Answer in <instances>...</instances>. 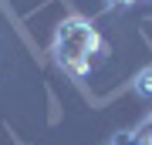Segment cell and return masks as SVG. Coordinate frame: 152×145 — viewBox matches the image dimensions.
<instances>
[{
    "instance_id": "obj_2",
    "label": "cell",
    "mask_w": 152,
    "mask_h": 145,
    "mask_svg": "<svg viewBox=\"0 0 152 145\" xmlns=\"http://www.w3.org/2000/svg\"><path fill=\"white\" fill-rule=\"evenodd\" d=\"M108 145H152V115H149V118L139 125V128L115 135V138H112Z\"/></svg>"
},
{
    "instance_id": "obj_1",
    "label": "cell",
    "mask_w": 152,
    "mask_h": 145,
    "mask_svg": "<svg viewBox=\"0 0 152 145\" xmlns=\"http://www.w3.org/2000/svg\"><path fill=\"white\" fill-rule=\"evenodd\" d=\"M108 54V44L102 41L98 27L81 14H68L54 27V41H51V58L54 64L71 78L91 74L95 64Z\"/></svg>"
},
{
    "instance_id": "obj_4",
    "label": "cell",
    "mask_w": 152,
    "mask_h": 145,
    "mask_svg": "<svg viewBox=\"0 0 152 145\" xmlns=\"http://www.w3.org/2000/svg\"><path fill=\"white\" fill-rule=\"evenodd\" d=\"M112 7H129V4H139V0H108Z\"/></svg>"
},
{
    "instance_id": "obj_3",
    "label": "cell",
    "mask_w": 152,
    "mask_h": 145,
    "mask_svg": "<svg viewBox=\"0 0 152 145\" xmlns=\"http://www.w3.org/2000/svg\"><path fill=\"white\" fill-rule=\"evenodd\" d=\"M135 95H142V98H152V68H145V71H139L135 74Z\"/></svg>"
}]
</instances>
